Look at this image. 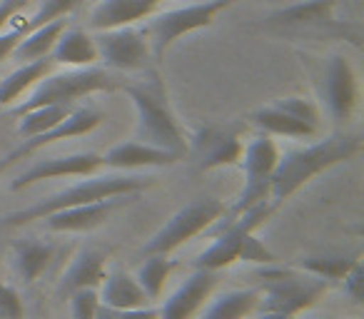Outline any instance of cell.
I'll return each mask as SVG.
<instances>
[{"label":"cell","instance_id":"obj_28","mask_svg":"<svg viewBox=\"0 0 364 319\" xmlns=\"http://www.w3.org/2000/svg\"><path fill=\"white\" fill-rule=\"evenodd\" d=\"M362 257V252L354 254H307V257H297L292 262V267L304 269V272L322 277L327 282H339L347 274V269L352 267L357 259Z\"/></svg>","mask_w":364,"mask_h":319},{"label":"cell","instance_id":"obj_5","mask_svg":"<svg viewBox=\"0 0 364 319\" xmlns=\"http://www.w3.org/2000/svg\"><path fill=\"white\" fill-rule=\"evenodd\" d=\"M117 82L102 67H70L65 72H48L31 92H26V100H18L13 105L11 115H23L33 107L43 105H75L77 100L95 92H110L115 90Z\"/></svg>","mask_w":364,"mask_h":319},{"label":"cell","instance_id":"obj_23","mask_svg":"<svg viewBox=\"0 0 364 319\" xmlns=\"http://www.w3.org/2000/svg\"><path fill=\"white\" fill-rule=\"evenodd\" d=\"M100 304L110 309H132V307H145L150 304L147 299L145 289L137 284L135 274H127V272H107V277L102 279L100 284Z\"/></svg>","mask_w":364,"mask_h":319},{"label":"cell","instance_id":"obj_42","mask_svg":"<svg viewBox=\"0 0 364 319\" xmlns=\"http://www.w3.org/2000/svg\"><path fill=\"white\" fill-rule=\"evenodd\" d=\"M95 319H117V309H110V307H105V304H100Z\"/></svg>","mask_w":364,"mask_h":319},{"label":"cell","instance_id":"obj_36","mask_svg":"<svg viewBox=\"0 0 364 319\" xmlns=\"http://www.w3.org/2000/svg\"><path fill=\"white\" fill-rule=\"evenodd\" d=\"M339 282H342V292L347 294L354 304L362 307L364 304V264H362V257H359L357 262L347 269V274H344Z\"/></svg>","mask_w":364,"mask_h":319},{"label":"cell","instance_id":"obj_39","mask_svg":"<svg viewBox=\"0 0 364 319\" xmlns=\"http://www.w3.org/2000/svg\"><path fill=\"white\" fill-rule=\"evenodd\" d=\"M117 319H160V314H157V309H152L150 304H145V307L120 309Z\"/></svg>","mask_w":364,"mask_h":319},{"label":"cell","instance_id":"obj_37","mask_svg":"<svg viewBox=\"0 0 364 319\" xmlns=\"http://www.w3.org/2000/svg\"><path fill=\"white\" fill-rule=\"evenodd\" d=\"M28 6V0H0V33L6 31V26H11L13 18Z\"/></svg>","mask_w":364,"mask_h":319},{"label":"cell","instance_id":"obj_33","mask_svg":"<svg viewBox=\"0 0 364 319\" xmlns=\"http://www.w3.org/2000/svg\"><path fill=\"white\" fill-rule=\"evenodd\" d=\"M70 297V314L73 319H95L97 307H100V297H97L95 287H82L68 294Z\"/></svg>","mask_w":364,"mask_h":319},{"label":"cell","instance_id":"obj_7","mask_svg":"<svg viewBox=\"0 0 364 319\" xmlns=\"http://www.w3.org/2000/svg\"><path fill=\"white\" fill-rule=\"evenodd\" d=\"M228 205L218 198H198L180 207L145 244H142V254H170L177 247L188 244L190 239L200 237L220 215L225 212Z\"/></svg>","mask_w":364,"mask_h":319},{"label":"cell","instance_id":"obj_1","mask_svg":"<svg viewBox=\"0 0 364 319\" xmlns=\"http://www.w3.org/2000/svg\"><path fill=\"white\" fill-rule=\"evenodd\" d=\"M359 150H362V140L357 135H329L312 145L279 152L272 173V188H269L272 205H282L297 190L312 183L317 175L352 160L354 155H359Z\"/></svg>","mask_w":364,"mask_h":319},{"label":"cell","instance_id":"obj_34","mask_svg":"<svg viewBox=\"0 0 364 319\" xmlns=\"http://www.w3.org/2000/svg\"><path fill=\"white\" fill-rule=\"evenodd\" d=\"M0 319H26V304L13 284L0 279Z\"/></svg>","mask_w":364,"mask_h":319},{"label":"cell","instance_id":"obj_35","mask_svg":"<svg viewBox=\"0 0 364 319\" xmlns=\"http://www.w3.org/2000/svg\"><path fill=\"white\" fill-rule=\"evenodd\" d=\"M237 262H252V264H274L277 262V254L269 247H264L255 232H250L242 242V249H240V259Z\"/></svg>","mask_w":364,"mask_h":319},{"label":"cell","instance_id":"obj_14","mask_svg":"<svg viewBox=\"0 0 364 319\" xmlns=\"http://www.w3.org/2000/svg\"><path fill=\"white\" fill-rule=\"evenodd\" d=\"M215 284H218V272L195 267V272L157 309L160 319H195L200 314V309L205 307V302L210 299Z\"/></svg>","mask_w":364,"mask_h":319},{"label":"cell","instance_id":"obj_22","mask_svg":"<svg viewBox=\"0 0 364 319\" xmlns=\"http://www.w3.org/2000/svg\"><path fill=\"white\" fill-rule=\"evenodd\" d=\"M50 60L65 67H90L97 60L95 38L82 28H65L50 50Z\"/></svg>","mask_w":364,"mask_h":319},{"label":"cell","instance_id":"obj_25","mask_svg":"<svg viewBox=\"0 0 364 319\" xmlns=\"http://www.w3.org/2000/svg\"><path fill=\"white\" fill-rule=\"evenodd\" d=\"M53 70L50 58H41V60H28L21 67L11 72L6 80H0V107H11L21 100L26 92H31L48 72Z\"/></svg>","mask_w":364,"mask_h":319},{"label":"cell","instance_id":"obj_20","mask_svg":"<svg viewBox=\"0 0 364 319\" xmlns=\"http://www.w3.org/2000/svg\"><path fill=\"white\" fill-rule=\"evenodd\" d=\"M337 0H299L294 6L274 11L264 18V26L272 28H322L334 21Z\"/></svg>","mask_w":364,"mask_h":319},{"label":"cell","instance_id":"obj_31","mask_svg":"<svg viewBox=\"0 0 364 319\" xmlns=\"http://www.w3.org/2000/svg\"><path fill=\"white\" fill-rule=\"evenodd\" d=\"M82 0H41L36 8V13H33L31 18H26V23H23L18 31H31V28H38L43 26V23H50V21H58V18H65L68 13H73L77 6H80Z\"/></svg>","mask_w":364,"mask_h":319},{"label":"cell","instance_id":"obj_13","mask_svg":"<svg viewBox=\"0 0 364 319\" xmlns=\"http://www.w3.org/2000/svg\"><path fill=\"white\" fill-rule=\"evenodd\" d=\"M135 200L137 195H117V198L97 200L90 205H75V207H65L48 215L41 222L48 232H90V229L105 225L115 210L135 202Z\"/></svg>","mask_w":364,"mask_h":319},{"label":"cell","instance_id":"obj_10","mask_svg":"<svg viewBox=\"0 0 364 319\" xmlns=\"http://www.w3.org/2000/svg\"><path fill=\"white\" fill-rule=\"evenodd\" d=\"M193 152L200 170L232 168L245 152L242 125H205L193 137Z\"/></svg>","mask_w":364,"mask_h":319},{"label":"cell","instance_id":"obj_29","mask_svg":"<svg viewBox=\"0 0 364 319\" xmlns=\"http://www.w3.org/2000/svg\"><path fill=\"white\" fill-rule=\"evenodd\" d=\"M177 267L175 259H170L167 254H145V262L137 267V284L145 289L147 299H160L162 289H165L167 279H170L172 269Z\"/></svg>","mask_w":364,"mask_h":319},{"label":"cell","instance_id":"obj_6","mask_svg":"<svg viewBox=\"0 0 364 319\" xmlns=\"http://www.w3.org/2000/svg\"><path fill=\"white\" fill-rule=\"evenodd\" d=\"M235 3L237 0H198V3H190V6H182L175 8V11H165L160 16H155L145 31L152 50V60L160 63L172 43L180 40L182 36L210 28L218 21L220 13L232 8Z\"/></svg>","mask_w":364,"mask_h":319},{"label":"cell","instance_id":"obj_19","mask_svg":"<svg viewBox=\"0 0 364 319\" xmlns=\"http://www.w3.org/2000/svg\"><path fill=\"white\" fill-rule=\"evenodd\" d=\"M53 257H55V244L41 237H23L16 239L11 247L13 269L21 277L23 284H33L48 272Z\"/></svg>","mask_w":364,"mask_h":319},{"label":"cell","instance_id":"obj_8","mask_svg":"<svg viewBox=\"0 0 364 319\" xmlns=\"http://www.w3.org/2000/svg\"><path fill=\"white\" fill-rule=\"evenodd\" d=\"M277 205H272V200H262L255 207H250L247 212H242L232 225H228L225 229H220L213 237V244H210L205 252L198 254L195 259V267L203 269H213V272H220V269H228L230 264H235L240 259V249H242V242L250 232L259 227V225L267 222V217L274 212Z\"/></svg>","mask_w":364,"mask_h":319},{"label":"cell","instance_id":"obj_32","mask_svg":"<svg viewBox=\"0 0 364 319\" xmlns=\"http://www.w3.org/2000/svg\"><path fill=\"white\" fill-rule=\"evenodd\" d=\"M272 105H277L279 110H284L287 115L297 117V120L307 122V125L319 130V107H317V102L309 100V97L289 95V97H282V100H274Z\"/></svg>","mask_w":364,"mask_h":319},{"label":"cell","instance_id":"obj_24","mask_svg":"<svg viewBox=\"0 0 364 319\" xmlns=\"http://www.w3.org/2000/svg\"><path fill=\"white\" fill-rule=\"evenodd\" d=\"M247 120L257 127L264 135H277V137H294V140H307V137L317 135V127L307 125V122L297 120V117L287 115L284 110H279L277 105H264L257 107L247 115Z\"/></svg>","mask_w":364,"mask_h":319},{"label":"cell","instance_id":"obj_21","mask_svg":"<svg viewBox=\"0 0 364 319\" xmlns=\"http://www.w3.org/2000/svg\"><path fill=\"white\" fill-rule=\"evenodd\" d=\"M279 160V147L272 135H257L245 145L242 152V173L245 185H269L272 188V173Z\"/></svg>","mask_w":364,"mask_h":319},{"label":"cell","instance_id":"obj_15","mask_svg":"<svg viewBox=\"0 0 364 319\" xmlns=\"http://www.w3.org/2000/svg\"><path fill=\"white\" fill-rule=\"evenodd\" d=\"M105 168L117 170V173H132V170H147V168H167L182 160L180 155L162 147L147 145L140 140H125L112 145L110 150L102 155Z\"/></svg>","mask_w":364,"mask_h":319},{"label":"cell","instance_id":"obj_38","mask_svg":"<svg viewBox=\"0 0 364 319\" xmlns=\"http://www.w3.org/2000/svg\"><path fill=\"white\" fill-rule=\"evenodd\" d=\"M23 38V31H8V33H0V60H6L8 55H13L16 50L18 40Z\"/></svg>","mask_w":364,"mask_h":319},{"label":"cell","instance_id":"obj_11","mask_svg":"<svg viewBox=\"0 0 364 319\" xmlns=\"http://www.w3.org/2000/svg\"><path fill=\"white\" fill-rule=\"evenodd\" d=\"M102 168H105V160L100 152H73V155L46 157V160H38L36 165H31L23 175H18L11 183V190L18 193V190L55 178H87V175L100 173Z\"/></svg>","mask_w":364,"mask_h":319},{"label":"cell","instance_id":"obj_30","mask_svg":"<svg viewBox=\"0 0 364 319\" xmlns=\"http://www.w3.org/2000/svg\"><path fill=\"white\" fill-rule=\"evenodd\" d=\"M73 110V105H43L33 107V110L18 115V135L26 140V137H36L41 132L55 127L68 112Z\"/></svg>","mask_w":364,"mask_h":319},{"label":"cell","instance_id":"obj_9","mask_svg":"<svg viewBox=\"0 0 364 319\" xmlns=\"http://www.w3.org/2000/svg\"><path fill=\"white\" fill-rule=\"evenodd\" d=\"M97 60L110 70L135 72L145 70L152 60L150 43H147L145 31H137L132 26L112 28V31H100L95 38Z\"/></svg>","mask_w":364,"mask_h":319},{"label":"cell","instance_id":"obj_26","mask_svg":"<svg viewBox=\"0 0 364 319\" xmlns=\"http://www.w3.org/2000/svg\"><path fill=\"white\" fill-rule=\"evenodd\" d=\"M68 28L65 18H58V21L43 23L38 28H31V31L23 33V38L18 40L13 55L18 60L28 63V60H41V58H50V50L55 45V40L60 38V33Z\"/></svg>","mask_w":364,"mask_h":319},{"label":"cell","instance_id":"obj_43","mask_svg":"<svg viewBox=\"0 0 364 319\" xmlns=\"http://www.w3.org/2000/svg\"><path fill=\"white\" fill-rule=\"evenodd\" d=\"M317 319H319V317H317ZM357 319H359V317H357Z\"/></svg>","mask_w":364,"mask_h":319},{"label":"cell","instance_id":"obj_40","mask_svg":"<svg viewBox=\"0 0 364 319\" xmlns=\"http://www.w3.org/2000/svg\"><path fill=\"white\" fill-rule=\"evenodd\" d=\"M18 160H26V157H23V155H21V152H18V150L8 152L6 157H0V178H3V175H6L8 170H11L13 165L18 163Z\"/></svg>","mask_w":364,"mask_h":319},{"label":"cell","instance_id":"obj_17","mask_svg":"<svg viewBox=\"0 0 364 319\" xmlns=\"http://www.w3.org/2000/svg\"><path fill=\"white\" fill-rule=\"evenodd\" d=\"M162 0H100L90 11L92 31H112V28L135 26L150 18L160 8Z\"/></svg>","mask_w":364,"mask_h":319},{"label":"cell","instance_id":"obj_27","mask_svg":"<svg viewBox=\"0 0 364 319\" xmlns=\"http://www.w3.org/2000/svg\"><path fill=\"white\" fill-rule=\"evenodd\" d=\"M257 287L228 289L205 307L200 319H247L257 309Z\"/></svg>","mask_w":364,"mask_h":319},{"label":"cell","instance_id":"obj_41","mask_svg":"<svg viewBox=\"0 0 364 319\" xmlns=\"http://www.w3.org/2000/svg\"><path fill=\"white\" fill-rule=\"evenodd\" d=\"M247 319H297L292 314H282V312H264V309H255Z\"/></svg>","mask_w":364,"mask_h":319},{"label":"cell","instance_id":"obj_16","mask_svg":"<svg viewBox=\"0 0 364 319\" xmlns=\"http://www.w3.org/2000/svg\"><path fill=\"white\" fill-rule=\"evenodd\" d=\"M102 120H105V115H102L100 110H95V107H73L55 127H50V130L41 132V135H36V137H26L23 145L16 147V150L21 152L23 157H28L36 150H41V147L53 145V142L73 140V137L87 135V132L95 130Z\"/></svg>","mask_w":364,"mask_h":319},{"label":"cell","instance_id":"obj_18","mask_svg":"<svg viewBox=\"0 0 364 319\" xmlns=\"http://www.w3.org/2000/svg\"><path fill=\"white\" fill-rule=\"evenodd\" d=\"M107 277V252L100 247H82L80 252L73 257L70 267L63 272L60 282H58V292L68 297L70 292L82 287H100L102 279Z\"/></svg>","mask_w":364,"mask_h":319},{"label":"cell","instance_id":"obj_3","mask_svg":"<svg viewBox=\"0 0 364 319\" xmlns=\"http://www.w3.org/2000/svg\"><path fill=\"white\" fill-rule=\"evenodd\" d=\"M125 95L135 105V115H137L135 140L185 157L188 140H185L180 120H177L175 110L170 105V95H167V87L162 82V77L157 72H150L147 80L125 85Z\"/></svg>","mask_w":364,"mask_h":319},{"label":"cell","instance_id":"obj_2","mask_svg":"<svg viewBox=\"0 0 364 319\" xmlns=\"http://www.w3.org/2000/svg\"><path fill=\"white\" fill-rule=\"evenodd\" d=\"M155 178L140 173H110V175H87V180L70 185L65 190L48 195V198L33 202L31 207L16 210L3 217V227H26L31 222H41L43 217L58 212V210L75 207V205H90L97 200L117 198V195H140L142 190L152 188Z\"/></svg>","mask_w":364,"mask_h":319},{"label":"cell","instance_id":"obj_4","mask_svg":"<svg viewBox=\"0 0 364 319\" xmlns=\"http://www.w3.org/2000/svg\"><path fill=\"white\" fill-rule=\"evenodd\" d=\"M329 282L297 267H269L257 272V309L297 314L307 312L327 294Z\"/></svg>","mask_w":364,"mask_h":319},{"label":"cell","instance_id":"obj_12","mask_svg":"<svg viewBox=\"0 0 364 319\" xmlns=\"http://www.w3.org/2000/svg\"><path fill=\"white\" fill-rule=\"evenodd\" d=\"M322 97L332 120L347 122L359 105V80L352 63L344 55H332L324 67Z\"/></svg>","mask_w":364,"mask_h":319}]
</instances>
